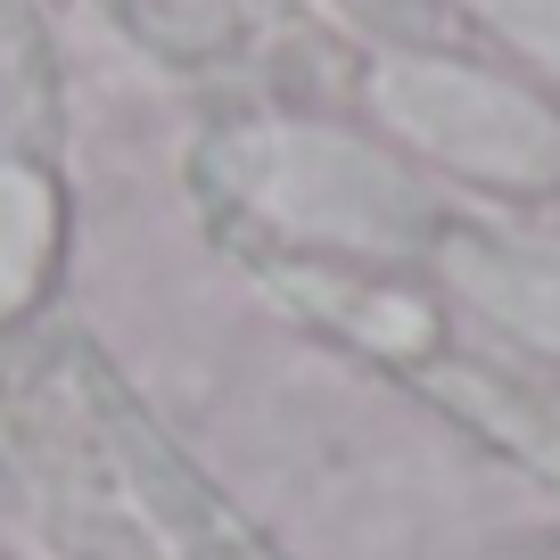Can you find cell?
Returning <instances> with one entry per match:
<instances>
[{"label":"cell","mask_w":560,"mask_h":560,"mask_svg":"<svg viewBox=\"0 0 560 560\" xmlns=\"http://www.w3.org/2000/svg\"><path fill=\"white\" fill-rule=\"evenodd\" d=\"M223 165L280 223L338 231V240L387 247L396 231H412V214H420V198L404 190L380 158H363L354 140H330V132H256V140H240Z\"/></svg>","instance_id":"cell-1"},{"label":"cell","mask_w":560,"mask_h":560,"mask_svg":"<svg viewBox=\"0 0 560 560\" xmlns=\"http://www.w3.org/2000/svg\"><path fill=\"white\" fill-rule=\"evenodd\" d=\"M380 107L412 140H429L438 158L470 165V174H494V182H560V124L544 116L536 100L487 83V74L412 58V67H387L380 74Z\"/></svg>","instance_id":"cell-2"},{"label":"cell","mask_w":560,"mask_h":560,"mask_svg":"<svg viewBox=\"0 0 560 560\" xmlns=\"http://www.w3.org/2000/svg\"><path fill=\"white\" fill-rule=\"evenodd\" d=\"M462 289L494 305L503 322L536 338H560V256H527V247H462L454 256Z\"/></svg>","instance_id":"cell-3"},{"label":"cell","mask_w":560,"mask_h":560,"mask_svg":"<svg viewBox=\"0 0 560 560\" xmlns=\"http://www.w3.org/2000/svg\"><path fill=\"white\" fill-rule=\"evenodd\" d=\"M478 9H487L520 50H536L544 67L560 74V0H478Z\"/></svg>","instance_id":"cell-4"},{"label":"cell","mask_w":560,"mask_h":560,"mask_svg":"<svg viewBox=\"0 0 560 560\" xmlns=\"http://www.w3.org/2000/svg\"><path fill=\"white\" fill-rule=\"evenodd\" d=\"M354 18H412V0H347Z\"/></svg>","instance_id":"cell-5"}]
</instances>
